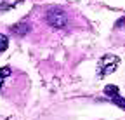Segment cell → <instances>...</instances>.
<instances>
[{
  "label": "cell",
  "instance_id": "4",
  "mask_svg": "<svg viewBox=\"0 0 125 120\" xmlns=\"http://www.w3.org/2000/svg\"><path fill=\"white\" fill-rule=\"evenodd\" d=\"M10 73H12V70H10L9 66H4V68H0V91H2L4 84L7 82V77H10Z\"/></svg>",
  "mask_w": 125,
  "mask_h": 120
},
{
  "label": "cell",
  "instance_id": "5",
  "mask_svg": "<svg viewBox=\"0 0 125 120\" xmlns=\"http://www.w3.org/2000/svg\"><path fill=\"white\" fill-rule=\"evenodd\" d=\"M7 47H9V38H7L5 35H2V33H0V52L7 51Z\"/></svg>",
  "mask_w": 125,
  "mask_h": 120
},
{
  "label": "cell",
  "instance_id": "2",
  "mask_svg": "<svg viewBox=\"0 0 125 120\" xmlns=\"http://www.w3.org/2000/svg\"><path fill=\"white\" fill-rule=\"evenodd\" d=\"M47 23H49L51 26H54V28H66L68 18H66L64 11H61V9H51L49 12H47Z\"/></svg>",
  "mask_w": 125,
  "mask_h": 120
},
{
  "label": "cell",
  "instance_id": "3",
  "mask_svg": "<svg viewBox=\"0 0 125 120\" xmlns=\"http://www.w3.org/2000/svg\"><path fill=\"white\" fill-rule=\"evenodd\" d=\"M104 94L111 99L116 106H120V108H123L125 110V99L120 96V92H118V87L116 85H106L104 87Z\"/></svg>",
  "mask_w": 125,
  "mask_h": 120
},
{
  "label": "cell",
  "instance_id": "6",
  "mask_svg": "<svg viewBox=\"0 0 125 120\" xmlns=\"http://www.w3.org/2000/svg\"><path fill=\"white\" fill-rule=\"evenodd\" d=\"M18 0H0V9H5V7H10L14 5Z\"/></svg>",
  "mask_w": 125,
  "mask_h": 120
},
{
  "label": "cell",
  "instance_id": "1",
  "mask_svg": "<svg viewBox=\"0 0 125 120\" xmlns=\"http://www.w3.org/2000/svg\"><path fill=\"white\" fill-rule=\"evenodd\" d=\"M120 65V57L115 56V54H106L99 59V63H97V73H99V77H106V75L109 73H113Z\"/></svg>",
  "mask_w": 125,
  "mask_h": 120
}]
</instances>
